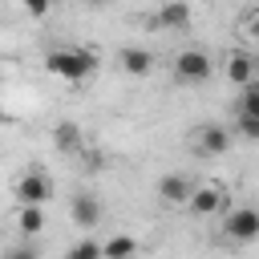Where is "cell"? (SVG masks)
Segmentation results:
<instances>
[{
    "mask_svg": "<svg viewBox=\"0 0 259 259\" xmlns=\"http://www.w3.org/2000/svg\"><path fill=\"white\" fill-rule=\"evenodd\" d=\"M125 259H134V255H125Z\"/></svg>",
    "mask_w": 259,
    "mask_h": 259,
    "instance_id": "23",
    "label": "cell"
},
{
    "mask_svg": "<svg viewBox=\"0 0 259 259\" xmlns=\"http://www.w3.org/2000/svg\"><path fill=\"white\" fill-rule=\"evenodd\" d=\"M210 73H214V61L202 49H182L174 57V77L178 81H206Z\"/></svg>",
    "mask_w": 259,
    "mask_h": 259,
    "instance_id": "3",
    "label": "cell"
},
{
    "mask_svg": "<svg viewBox=\"0 0 259 259\" xmlns=\"http://www.w3.org/2000/svg\"><path fill=\"white\" fill-rule=\"evenodd\" d=\"M12 194L20 198V206H45V198L53 194V182H49V174L28 170V174H20V178H16Z\"/></svg>",
    "mask_w": 259,
    "mask_h": 259,
    "instance_id": "4",
    "label": "cell"
},
{
    "mask_svg": "<svg viewBox=\"0 0 259 259\" xmlns=\"http://www.w3.org/2000/svg\"><path fill=\"white\" fill-rule=\"evenodd\" d=\"M4 121H8V109H4V101H0V125H4Z\"/></svg>",
    "mask_w": 259,
    "mask_h": 259,
    "instance_id": "21",
    "label": "cell"
},
{
    "mask_svg": "<svg viewBox=\"0 0 259 259\" xmlns=\"http://www.w3.org/2000/svg\"><path fill=\"white\" fill-rule=\"evenodd\" d=\"M85 4H93V8H101V4H109V0H85Z\"/></svg>",
    "mask_w": 259,
    "mask_h": 259,
    "instance_id": "22",
    "label": "cell"
},
{
    "mask_svg": "<svg viewBox=\"0 0 259 259\" xmlns=\"http://www.w3.org/2000/svg\"><path fill=\"white\" fill-rule=\"evenodd\" d=\"M16 227H20V235H40L45 231V210L40 206H20Z\"/></svg>",
    "mask_w": 259,
    "mask_h": 259,
    "instance_id": "14",
    "label": "cell"
},
{
    "mask_svg": "<svg viewBox=\"0 0 259 259\" xmlns=\"http://www.w3.org/2000/svg\"><path fill=\"white\" fill-rule=\"evenodd\" d=\"M4 259H40V255H36V247H32V243H20V247H12Z\"/></svg>",
    "mask_w": 259,
    "mask_h": 259,
    "instance_id": "19",
    "label": "cell"
},
{
    "mask_svg": "<svg viewBox=\"0 0 259 259\" xmlns=\"http://www.w3.org/2000/svg\"><path fill=\"white\" fill-rule=\"evenodd\" d=\"M190 16H194V12H190V4H186V0H166V4L158 8L154 24H158V28H166V32H182V28L190 24Z\"/></svg>",
    "mask_w": 259,
    "mask_h": 259,
    "instance_id": "7",
    "label": "cell"
},
{
    "mask_svg": "<svg viewBox=\"0 0 259 259\" xmlns=\"http://www.w3.org/2000/svg\"><path fill=\"white\" fill-rule=\"evenodd\" d=\"M235 130H239L243 138H251V142H255V138H259V117H255V113H239Z\"/></svg>",
    "mask_w": 259,
    "mask_h": 259,
    "instance_id": "17",
    "label": "cell"
},
{
    "mask_svg": "<svg viewBox=\"0 0 259 259\" xmlns=\"http://www.w3.org/2000/svg\"><path fill=\"white\" fill-rule=\"evenodd\" d=\"M69 214H73V223L77 227H97L101 223V202H97V194H73V206H69Z\"/></svg>",
    "mask_w": 259,
    "mask_h": 259,
    "instance_id": "8",
    "label": "cell"
},
{
    "mask_svg": "<svg viewBox=\"0 0 259 259\" xmlns=\"http://www.w3.org/2000/svg\"><path fill=\"white\" fill-rule=\"evenodd\" d=\"M125 255H138V243L130 235H113L101 243V259H125Z\"/></svg>",
    "mask_w": 259,
    "mask_h": 259,
    "instance_id": "13",
    "label": "cell"
},
{
    "mask_svg": "<svg viewBox=\"0 0 259 259\" xmlns=\"http://www.w3.org/2000/svg\"><path fill=\"white\" fill-rule=\"evenodd\" d=\"M65 259H101V243H97V239H81Z\"/></svg>",
    "mask_w": 259,
    "mask_h": 259,
    "instance_id": "16",
    "label": "cell"
},
{
    "mask_svg": "<svg viewBox=\"0 0 259 259\" xmlns=\"http://www.w3.org/2000/svg\"><path fill=\"white\" fill-rule=\"evenodd\" d=\"M247 32H251V36H255V40H259V12H255V16H251V20H247Z\"/></svg>",
    "mask_w": 259,
    "mask_h": 259,
    "instance_id": "20",
    "label": "cell"
},
{
    "mask_svg": "<svg viewBox=\"0 0 259 259\" xmlns=\"http://www.w3.org/2000/svg\"><path fill=\"white\" fill-rule=\"evenodd\" d=\"M223 235L231 243H255L259 239V210L255 206H235L223 214Z\"/></svg>",
    "mask_w": 259,
    "mask_h": 259,
    "instance_id": "2",
    "label": "cell"
},
{
    "mask_svg": "<svg viewBox=\"0 0 259 259\" xmlns=\"http://www.w3.org/2000/svg\"><path fill=\"white\" fill-rule=\"evenodd\" d=\"M190 190H194V182H190L186 174H162V178H158V198H162V202H186Z\"/></svg>",
    "mask_w": 259,
    "mask_h": 259,
    "instance_id": "9",
    "label": "cell"
},
{
    "mask_svg": "<svg viewBox=\"0 0 259 259\" xmlns=\"http://www.w3.org/2000/svg\"><path fill=\"white\" fill-rule=\"evenodd\" d=\"M231 142H235V134L227 130V125H219V121H206V125H198L194 130V146H198V154H227L231 150Z\"/></svg>",
    "mask_w": 259,
    "mask_h": 259,
    "instance_id": "6",
    "label": "cell"
},
{
    "mask_svg": "<svg viewBox=\"0 0 259 259\" xmlns=\"http://www.w3.org/2000/svg\"><path fill=\"white\" fill-rule=\"evenodd\" d=\"M121 69H125L130 77H146V73L154 69V53H150V49H142V45L121 49Z\"/></svg>",
    "mask_w": 259,
    "mask_h": 259,
    "instance_id": "10",
    "label": "cell"
},
{
    "mask_svg": "<svg viewBox=\"0 0 259 259\" xmlns=\"http://www.w3.org/2000/svg\"><path fill=\"white\" fill-rule=\"evenodd\" d=\"M49 4H53V0H20V8H24L28 16H45V12H49Z\"/></svg>",
    "mask_w": 259,
    "mask_h": 259,
    "instance_id": "18",
    "label": "cell"
},
{
    "mask_svg": "<svg viewBox=\"0 0 259 259\" xmlns=\"http://www.w3.org/2000/svg\"><path fill=\"white\" fill-rule=\"evenodd\" d=\"M45 69L61 81H85L93 69H97V57L89 49H53L45 57Z\"/></svg>",
    "mask_w": 259,
    "mask_h": 259,
    "instance_id": "1",
    "label": "cell"
},
{
    "mask_svg": "<svg viewBox=\"0 0 259 259\" xmlns=\"http://www.w3.org/2000/svg\"><path fill=\"white\" fill-rule=\"evenodd\" d=\"M239 113H255V117H259V77L243 85V97H239Z\"/></svg>",
    "mask_w": 259,
    "mask_h": 259,
    "instance_id": "15",
    "label": "cell"
},
{
    "mask_svg": "<svg viewBox=\"0 0 259 259\" xmlns=\"http://www.w3.org/2000/svg\"><path fill=\"white\" fill-rule=\"evenodd\" d=\"M53 146H57L61 154H77V150H81V125H77V121H57Z\"/></svg>",
    "mask_w": 259,
    "mask_h": 259,
    "instance_id": "12",
    "label": "cell"
},
{
    "mask_svg": "<svg viewBox=\"0 0 259 259\" xmlns=\"http://www.w3.org/2000/svg\"><path fill=\"white\" fill-rule=\"evenodd\" d=\"M186 206H190V214H198V219L223 214V210H227V190H223V186H214V182L194 186V190H190V198H186Z\"/></svg>",
    "mask_w": 259,
    "mask_h": 259,
    "instance_id": "5",
    "label": "cell"
},
{
    "mask_svg": "<svg viewBox=\"0 0 259 259\" xmlns=\"http://www.w3.org/2000/svg\"><path fill=\"white\" fill-rule=\"evenodd\" d=\"M227 77H231V81H235V85L243 89L247 81H255V77H259V65H255V61H251L247 53H235V57L227 61Z\"/></svg>",
    "mask_w": 259,
    "mask_h": 259,
    "instance_id": "11",
    "label": "cell"
}]
</instances>
